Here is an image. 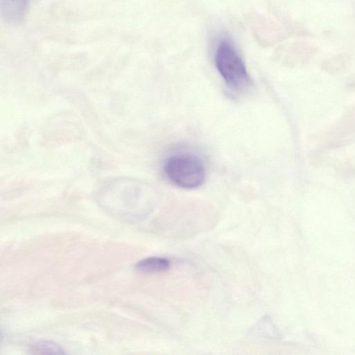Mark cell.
I'll use <instances>...</instances> for the list:
<instances>
[{"label":"cell","mask_w":355,"mask_h":355,"mask_svg":"<svg viewBox=\"0 0 355 355\" xmlns=\"http://www.w3.org/2000/svg\"><path fill=\"white\" fill-rule=\"evenodd\" d=\"M169 266V261L164 258L150 257L138 262L136 268L144 272H156L166 270Z\"/></svg>","instance_id":"cell-4"},{"label":"cell","mask_w":355,"mask_h":355,"mask_svg":"<svg viewBox=\"0 0 355 355\" xmlns=\"http://www.w3.org/2000/svg\"><path fill=\"white\" fill-rule=\"evenodd\" d=\"M27 3L28 0H0L2 17L10 23L21 21L26 13Z\"/></svg>","instance_id":"cell-3"},{"label":"cell","mask_w":355,"mask_h":355,"mask_svg":"<svg viewBox=\"0 0 355 355\" xmlns=\"http://www.w3.org/2000/svg\"><path fill=\"white\" fill-rule=\"evenodd\" d=\"M164 171L174 185L191 189L200 187L205 179V168L202 160L190 153H176L164 162Z\"/></svg>","instance_id":"cell-1"},{"label":"cell","mask_w":355,"mask_h":355,"mask_svg":"<svg viewBox=\"0 0 355 355\" xmlns=\"http://www.w3.org/2000/svg\"><path fill=\"white\" fill-rule=\"evenodd\" d=\"M215 63L226 84L232 89L240 91L250 85L246 67L233 44L223 40L218 45Z\"/></svg>","instance_id":"cell-2"},{"label":"cell","mask_w":355,"mask_h":355,"mask_svg":"<svg viewBox=\"0 0 355 355\" xmlns=\"http://www.w3.org/2000/svg\"><path fill=\"white\" fill-rule=\"evenodd\" d=\"M31 349L35 354H62L64 351L58 344L49 340H38L31 345Z\"/></svg>","instance_id":"cell-5"}]
</instances>
